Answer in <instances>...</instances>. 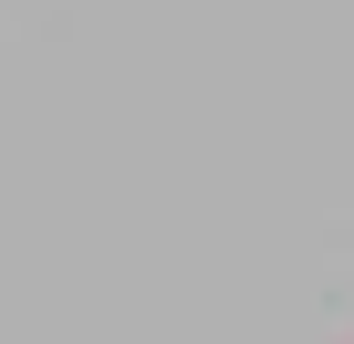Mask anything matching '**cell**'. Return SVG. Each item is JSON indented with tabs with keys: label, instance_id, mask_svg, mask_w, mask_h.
<instances>
[]
</instances>
